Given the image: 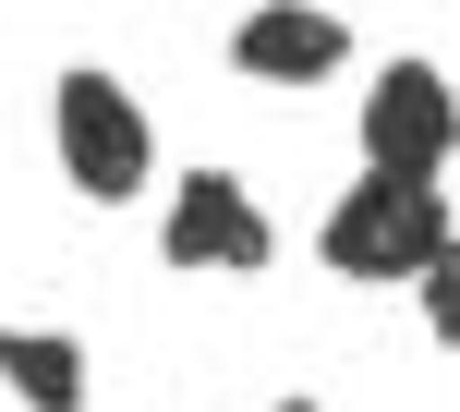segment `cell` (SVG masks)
Wrapping results in <instances>:
<instances>
[{"label": "cell", "mask_w": 460, "mask_h": 412, "mask_svg": "<svg viewBox=\"0 0 460 412\" xmlns=\"http://www.w3.org/2000/svg\"><path fill=\"white\" fill-rule=\"evenodd\" d=\"M448 243V206L424 170H364L327 206V267L340 279H424V255Z\"/></svg>", "instance_id": "cell-1"}, {"label": "cell", "mask_w": 460, "mask_h": 412, "mask_svg": "<svg viewBox=\"0 0 460 412\" xmlns=\"http://www.w3.org/2000/svg\"><path fill=\"white\" fill-rule=\"evenodd\" d=\"M146 158H158V134H146V110L110 85V73H61V170L85 206H134Z\"/></svg>", "instance_id": "cell-2"}, {"label": "cell", "mask_w": 460, "mask_h": 412, "mask_svg": "<svg viewBox=\"0 0 460 412\" xmlns=\"http://www.w3.org/2000/svg\"><path fill=\"white\" fill-rule=\"evenodd\" d=\"M460 158V97H448V73L437 61H388L364 85V170H437Z\"/></svg>", "instance_id": "cell-3"}, {"label": "cell", "mask_w": 460, "mask_h": 412, "mask_svg": "<svg viewBox=\"0 0 460 412\" xmlns=\"http://www.w3.org/2000/svg\"><path fill=\"white\" fill-rule=\"evenodd\" d=\"M230 61H243L254 85H327V73L351 61V24L327 13V0H254V13L230 24Z\"/></svg>", "instance_id": "cell-4"}, {"label": "cell", "mask_w": 460, "mask_h": 412, "mask_svg": "<svg viewBox=\"0 0 460 412\" xmlns=\"http://www.w3.org/2000/svg\"><path fill=\"white\" fill-rule=\"evenodd\" d=\"M170 267H267V206H254L230 170H194L182 194H170Z\"/></svg>", "instance_id": "cell-5"}, {"label": "cell", "mask_w": 460, "mask_h": 412, "mask_svg": "<svg viewBox=\"0 0 460 412\" xmlns=\"http://www.w3.org/2000/svg\"><path fill=\"white\" fill-rule=\"evenodd\" d=\"M0 376H13V400H37V412L85 400V352H73L61 327H0Z\"/></svg>", "instance_id": "cell-6"}, {"label": "cell", "mask_w": 460, "mask_h": 412, "mask_svg": "<svg viewBox=\"0 0 460 412\" xmlns=\"http://www.w3.org/2000/svg\"><path fill=\"white\" fill-rule=\"evenodd\" d=\"M424 327H437V340L460 352V230H448L437 255H424Z\"/></svg>", "instance_id": "cell-7"}, {"label": "cell", "mask_w": 460, "mask_h": 412, "mask_svg": "<svg viewBox=\"0 0 460 412\" xmlns=\"http://www.w3.org/2000/svg\"><path fill=\"white\" fill-rule=\"evenodd\" d=\"M267 412H315V400H267Z\"/></svg>", "instance_id": "cell-8"}]
</instances>
